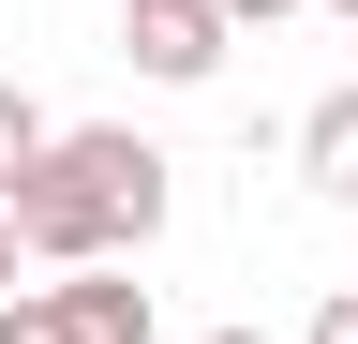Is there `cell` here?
Listing matches in <instances>:
<instances>
[{"instance_id": "cell-1", "label": "cell", "mask_w": 358, "mask_h": 344, "mask_svg": "<svg viewBox=\"0 0 358 344\" xmlns=\"http://www.w3.org/2000/svg\"><path fill=\"white\" fill-rule=\"evenodd\" d=\"M164 150L134 135V120H90V135L45 150V180L15 195V240H30V270H120V254H150L164 240Z\"/></svg>"}, {"instance_id": "cell-2", "label": "cell", "mask_w": 358, "mask_h": 344, "mask_svg": "<svg viewBox=\"0 0 358 344\" xmlns=\"http://www.w3.org/2000/svg\"><path fill=\"white\" fill-rule=\"evenodd\" d=\"M224 46H239V30H224V0H120V60L150 75V90H209Z\"/></svg>"}, {"instance_id": "cell-3", "label": "cell", "mask_w": 358, "mask_h": 344, "mask_svg": "<svg viewBox=\"0 0 358 344\" xmlns=\"http://www.w3.org/2000/svg\"><path fill=\"white\" fill-rule=\"evenodd\" d=\"M299 180L358 209V90H329V105H313V120H299Z\"/></svg>"}, {"instance_id": "cell-4", "label": "cell", "mask_w": 358, "mask_h": 344, "mask_svg": "<svg viewBox=\"0 0 358 344\" xmlns=\"http://www.w3.org/2000/svg\"><path fill=\"white\" fill-rule=\"evenodd\" d=\"M45 150H60V120H45L30 90H0V209H15V195L45 180Z\"/></svg>"}, {"instance_id": "cell-5", "label": "cell", "mask_w": 358, "mask_h": 344, "mask_svg": "<svg viewBox=\"0 0 358 344\" xmlns=\"http://www.w3.org/2000/svg\"><path fill=\"white\" fill-rule=\"evenodd\" d=\"M60 284H75L90 344H150V284H120V270H60Z\"/></svg>"}, {"instance_id": "cell-6", "label": "cell", "mask_w": 358, "mask_h": 344, "mask_svg": "<svg viewBox=\"0 0 358 344\" xmlns=\"http://www.w3.org/2000/svg\"><path fill=\"white\" fill-rule=\"evenodd\" d=\"M0 344H90L75 284H30V299H0Z\"/></svg>"}, {"instance_id": "cell-7", "label": "cell", "mask_w": 358, "mask_h": 344, "mask_svg": "<svg viewBox=\"0 0 358 344\" xmlns=\"http://www.w3.org/2000/svg\"><path fill=\"white\" fill-rule=\"evenodd\" d=\"M299 344H358V284H329V299H313V329Z\"/></svg>"}, {"instance_id": "cell-8", "label": "cell", "mask_w": 358, "mask_h": 344, "mask_svg": "<svg viewBox=\"0 0 358 344\" xmlns=\"http://www.w3.org/2000/svg\"><path fill=\"white\" fill-rule=\"evenodd\" d=\"M0 299H30V240H15V209H0Z\"/></svg>"}, {"instance_id": "cell-9", "label": "cell", "mask_w": 358, "mask_h": 344, "mask_svg": "<svg viewBox=\"0 0 358 344\" xmlns=\"http://www.w3.org/2000/svg\"><path fill=\"white\" fill-rule=\"evenodd\" d=\"M299 15V0H224V30H284Z\"/></svg>"}, {"instance_id": "cell-10", "label": "cell", "mask_w": 358, "mask_h": 344, "mask_svg": "<svg viewBox=\"0 0 358 344\" xmlns=\"http://www.w3.org/2000/svg\"><path fill=\"white\" fill-rule=\"evenodd\" d=\"M209 344H268V329H209Z\"/></svg>"}, {"instance_id": "cell-11", "label": "cell", "mask_w": 358, "mask_h": 344, "mask_svg": "<svg viewBox=\"0 0 358 344\" xmlns=\"http://www.w3.org/2000/svg\"><path fill=\"white\" fill-rule=\"evenodd\" d=\"M329 15H358V0H329Z\"/></svg>"}]
</instances>
